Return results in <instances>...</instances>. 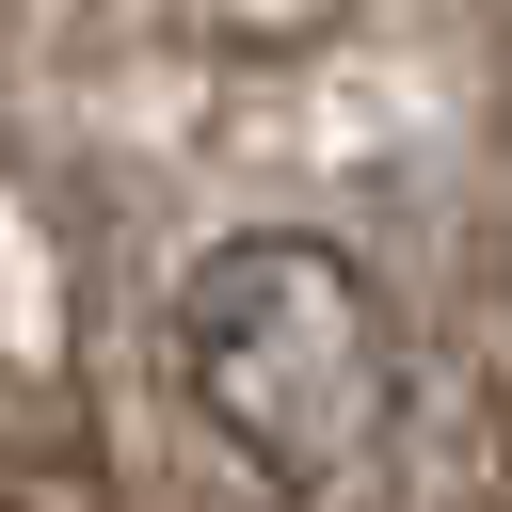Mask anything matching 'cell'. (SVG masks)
<instances>
[{
    "instance_id": "1",
    "label": "cell",
    "mask_w": 512,
    "mask_h": 512,
    "mask_svg": "<svg viewBox=\"0 0 512 512\" xmlns=\"http://www.w3.org/2000/svg\"><path fill=\"white\" fill-rule=\"evenodd\" d=\"M176 384L208 400V432L272 480H336L384 448L400 416V320L368 288L352 240L320 224H240L176 272Z\"/></svg>"
}]
</instances>
